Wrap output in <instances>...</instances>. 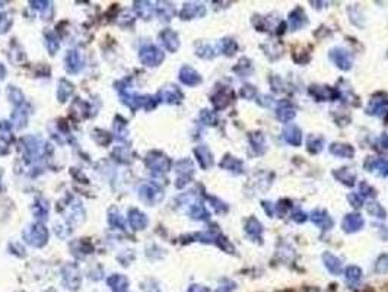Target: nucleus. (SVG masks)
Here are the masks:
<instances>
[{"instance_id":"bf43d9fd","label":"nucleus","mask_w":388,"mask_h":292,"mask_svg":"<svg viewBox=\"0 0 388 292\" xmlns=\"http://www.w3.org/2000/svg\"><path fill=\"white\" fill-rule=\"evenodd\" d=\"M380 145L384 148V149H388V134H383L380 137Z\"/></svg>"},{"instance_id":"5701e85b","label":"nucleus","mask_w":388,"mask_h":292,"mask_svg":"<svg viewBox=\"0 0 388 292\" xmlns=\"http://www.w3.org/2000/svg\"><path fill=\"white\" fill-rule=\"evenodd\" d=\"M25 149L30 158H34V157L37 158L44 151V145L37 137H25Z\"/></svg>"},{"instance_id":"9b49d317","label":"nucleus","mask_w":388,"mask_h":292,"mask_svg":"<svg viewBox=\"0 0 388 292\" xmlns=\"http://www.w3.org/2000/svg\"><path fill=\"white\" fill-rule=\"evenodd\" d=\"M180 81L187 86H195L201 82V76L190 66H184L180 70Z\"/></svg>"},{"instance_id":"2eb2a0df","label":"nucleus","mask_w":388,"mask_h":292,"mask_svg":"<svg viewBox=\"0 0 388 292\" xmlns=\"http://www.w3.org/2000/svg\"><path fill=\"white\" fill-rule=\"evenodd\" d=\"M310 94H312L314 97L320 101H334L336 98L339 97V91L336 89H331L328 86H311L310 88Z\"/></svg>"},{"instance_id":"f704fd0d","label":"nucleus","mask_w":388,"mask_h":292,"mask_svg":"<svg viewBox=\"0 0 388 292\" xmlns=\"http://www.w3.org/2000/svg\"><path fill=\"white\" fill-rule=\"evenodd\" d=\"M366 212L371 216H375V218H380V219H386V216H387L386 209L380 203H377V202H369L366 205Z\"/></svg>"},{"instance_id":"f03ea898","label":"nucleus","mask_w":388,"mask_h":292,"mask_svg":"<svg viewBox=\"0 0 388 292\" xmlns=\"http://www.w3.org/2000/svg\"><path fill=\"white\" fill-rule=\"evenodd\" d=\"M140 62L146 66H158L163 60V53L155 45H146L139 53Z\"/></svg>"},{"instance_id":"4c0bfd02","label":"nucleus","mask_w":388,"mask_h":292,"mask_svg":"<svg viewBox=\"0 0 388 292\" xmlns=\"http://www.w3.org/2000/svg\"><path fill=\"white\" fill-rule=\"evenodd\" d=\"M233 72H236V73H238L239 76H242V78H244V76H248V75L253 72V66H251V62H250L248 59H245V57H244V59H241V60H239V63L233 67Z\"/></svg>"},{"instance_id":"09e8293b","label":"nucleus","mask_w":388,"mask_h":292,"mask_svg":"<svg viewBox=\"0 0 388 292\" xmlns=\"http://www.w3.org/2000/svg\"><path fill=\"white\" fill-rule=\"evenodd\" d=\"M359 195L362 196V199H363V197H374V196L377 195V192H375V189L371 187L369 184L362 183V184H360V192H359Z\"/></svg>"},{"instance_id":"39448f33","label":"nucleus","mask_w":388,"mask_h":292,"mask_svg":"<svg viewBox=\"0 0 388 292\" xmlns=\"http://www.w3.org/2000/svg\"><path fill=\"white\" fill-rule=\"evenodd\" d=\"M330 59L333 60V63L337 66L342 70H349L352 67V59L350 54L340 47H336L330 51Z\"/></svg>"},{"instance_id":"864d4df0","label":"nucleus","mask_w":388,"mask_h":292,"mask_svg":"<svg viewBox=\"0 0 388 292\" xmlns=\"http://www.w3.org/2000/svg\"><path fill=\"white\" fill-rule=\"evenodd\" d=\"M349 202L352 203V206H355V208H360V206H362V203H363V199H362V196L360 195L353 193V195L349 196Z\"/></svg>"},{"instance_id":"393cba45","label":"nucleus","mask_w":388,"mask_h":292,"mask_svg":"<svg viewBox=\"0 0 388 292\" xmlns=\"http://www.w3.org/2000/svg\"><path fill=\"white\" fill-rule=\"evenodd\" d=\"M333 174H334V177H336L339 181H342L343 184H346V186H349V187L355 186L356 174L350 168H340V169L334 171Z\"/></svg>"},{"instance_id":"4d7b16f0","label":"nucleus","mask_w":388,"mask_h":292,"mask_svg":"<svg viewBox=\"0 0 388 292\" xmlns=\"http://www.w3.org/2000/svg\"><path fill=\"white\" fill-rule=\"evenodd\" d=\"M272 203H269V202H263V208H264V210H266V213L269 215V216H273L274 215V206H270Z\"/></svg>"},{"instance_id":"20e7f679","label":"nucleus","mask_w":388,"mask_h":292,"mask_svg":"<svg viewBox=\"0 0 388 292\" xmlns=\"http://www.w3.org/2000/svg\"><path fill=\"white\" fill-rule=\"evenodd\" d=\"M146 165L155 172H166L171 167V161L159 152H152L146 158Z\"/></svg>"},{"instance_id":"052dcab7","label":"nucleus","mask_w":388,"mask_h":292,"mask_svg":"<svg viewBox=\"0 0 388 292\" xmlns=\"http://www.w3.org/2000/svg\"><path fill=\"white\" fill-rule=\"evenodd\" d=\"M4 75H6V69H4V66L0 63V79H3Z\"/></svg>"},{"instance_id":"a18cd8bd","label":"nucleus","mask_w":388,"mask_h":292,"mask_svg":"<svg viewBox=\"0 0 388 292\" xmlns=\"http://www.w3.org/2000/svg\"><path fill=\"white\" fill-rule=\"evenodd\" d=\"M47 48H48V51H50L51 54H54L56 50L59 48V41H57L56 35L53 33L47 34Z\"/></svg>"},{"instance_id":"603ef678","label":"nucleus","mask_w":388,"mask_h":292,"mask_svg":"<svg viewBox=\"0 0 388 292\" xmlns=\"http://www.w3.org/2000/svg\"><path fill=\"white\" fill-rule=\"evenodd\" d=\"M233 290H235V284H233V282H231V281H224V282L218 287L216 292H232Z\"/></svg>"},{"instance_id":"dca6fc26","label":"nucleus","mask_w":388,"mask_h":292,"mask_svg":"<svg viewBox=\"0 0 388 292\" xmlns=\"http://www.w3.org/2000/svg\"><path fill=\"white\" fill-rule=\"evenodd\" d=\"M368 171H377L378 174L388 177V161L383 158H368V161L363 164Z\"/></svg>"},{"instance_id":"5fc2aeb1","label":"nucleus","mask_w":388,"mask_h":292,"mask_svg":"<svg viewBox=\"0 0 388 292\" xmlns=\"http://www.w3.org/2000/svg\"><path fill=\"white\" fill-rule=\"evenodd\" d=\"M110 222L113 224V225H116V227H124V222H123V219H121V216L116 212V215H111L110 216Z\"/></svg>"},{"instance_id":"79ce46f5","label":"nucleus","mask_w":388,"mask_h":292,"mask_svg":"<svg viewBox=\"0 0 388 292\" xmlns=\"http://www.w3.org/2000/svg\"><path fill=\"white\" fill-rule=\"evenodd\" d=\"M375 270L381 275L387 273L388 272V256L387 254H381L378 260H377V264H375Z\"/></svg>"},{"instance_id":"49530a36","label":"nucleus","mask_w":388,"mask_h":292,"mask_svg":"<svg viewBox=\"0 0 388 292\" xmlns=\"http://www.w3.org/2000/svg\"><path fill=\"white\" fill-rule=\"evenodd\" d=\"M34 212L38 218H44L48 212V208H47V202L44 200H38V205L34 206Z\"/></svg>"},{"instance_id":"cd10ccee","label":"nucleus","mask_w":388,"mask_h":292,"mask_svg":"<svg viewBox=\"0 0 388 292\" xmlns=\"http://www.w3.org/2000/svg\"><path fill=\"white\" fill-rule=\"evenodd\" d=\"M229 102H231V95H229V92L225 91V89L218 91V92L212 97V104H213V107H215L216 110H224L225 107L229 105Z\"/></svg>"},{"instance_id":"1a4fd4ad","label":"nucleus","mask_w":388,"mask_h":292,"mask_svg":"<svg viewBox=\"0 0 388 292\" xmlns=\"http://www.w3.org/2000/svg\"><path fill=\"white\" fill-rule=\"evenodd\" d=\"M363 225H365V221H363V218L359 213H349L342 221V228L346 232H349V234L357 232Z\"/></svg>"},{"instance_id":"4be33fe9","label":"nucleus","mask_w":388,"mask_h":292,"mask_svg":"<svg viewBox=\"0 0 388 292\" xmlns=\"http://www.w3.org/2000/svg\"><path fill=\"white\" fill-rule=\"evenodd\" d=\"M129 222L133 229H145L148 225V218L137 209H131L129 212Z\"/></svg>"},{"instance_id":"c9c22d12","label":"nucleus","mask_w":388,"mask_h":292,"mask_svg":"<svg viewBox=\"0 0 388 292\" xmlns=\"http://www.w3.org/2000/svg\"><path fill=\"white\" fill-rule=\"evenodd\" d=\"M72 92H73V85L72 83H69L67 81H60V83H59V88H57V98H59V101H62V102H65L67 98L72 95Z\"/></svg>"},{"instance_id":"6e6d98bb","label":"nucleus","mask_w":388,"mask_h":292,"mask_svg":"<svg viewBox=\"0 0 388 292\" xmlns=\"http://www.w3.org/2000/svg\"><path fill=\"white\" fill-rule=\"evenodd\" d=\"M34 9H38V10H44L45 7H50V3L48 1H31Z\"/></svg>"},{"instance_id":"f257e3e1","label":"nucleus","mask_w":388,"mask_h":292,"mask_svg":"<svg viewBox=\"0 0 388 292\" xmlns=\"http://www.w3.org/2000/svg\"><path fill=\"white\" fill-rule=\"evenodd\" d=\"M24 238L28 244H31L34 247H42L47 243L48 238V232L44 225L41 224H34L30 228H27L24 231Z\"/></svg>"},{"instance_id":"423d86ee","label":"nucleus","mask_w":388,"mask_h":292,"mask_svg":"<svg viewBox=\"0 0 388 292\" xmlns=\"http://www.w3.org/2000/svg\"><path fill=\"white\" fill-rule=\"evenodd\" d=\"M63 282H65L66 288L69 290H78L79 285H80V273H79V269L78 266L75 264H69L66 266L65 270H63Z\"/></svg>"},{"instance_id":"aec40b11","label":"nucleus","mask_w":388,"mask_h":292,"mask_svg":"<svg viewBox=\"0 0 388 292\" xmlns=\"http://www.w3.org/2000/svg\"><path fill=\"white\" fill-rule=\"evenodd\" d=\"M323 261L330 273H333V275H340V273H342L343 263H342V260L339 259V257H336L334 254H331V253H324Z\"/></svg>"},{"instance_id":"2f4dec72","label":"nucleus","mask_w":388,"mask_h":292,"mask_svg":"<svg viewBox=\"0 0 388 292\" xmlns=\"http://www.w3.org/2000/svg\"><path fill=\"white\" fill-rule=\"evenodd\" d=\"M323 137H318V136H315V134L308 136V139H307V149H308L311 154H318V152H321V151H323Z\"/></svg>"},{"instance_id":"7ed1b4c3","label":"nucleus","mask_w":388,"mask_h":292,"mask_svg":"<svg viewBox=\"0 0 388 292\" xmlns=\"http://www.w3.org/2000/svg\"><path fill=\"white\" fill-rule=\"evenodd\" d=\"M139 195H140V197H142L145 202H148V203H151V205H156V203H159L162 199H163V192H162L156 184H154V183H151V184H143V186L140 187V190H139Z\"/></svg>"},{"instance_id":"a211bd4d","label":"nucleus","mask_w":388,"mask_h":292,"mask_svg":"<svg viewBox=\"0 0 388 292\" xmlns=\"http://www.w3.org/2000/svg\"><path fill=\"white\" fill-rule=\"evenodd\" d=\"M245 232L253 241H260L261 243V234H263V227L257 221V218L251 216L247 224H245Z\"/></svg>"},{"instance_id":"f3484780","label":"nucleus","mask_w":388,"mask_h":292,"mask_svg":"<svg viewBox=\"0 0 388 292\" xmlns=\"http://www.w3.org/2000/svg\"><path fill=\"white\" fill-rule=\"evenodd\" d=\"M330 154H333L334 157H339V158H353L355 155V149L350 146V145H346V143H333L330 145Z\"/></svg>"},{"instance_id":"b1692460","label":"nucleus","mask_w":388,"mask_h":292,"mask_svg":"<svg viewBox=\"0 0 388 292\" xmlns=\"http://www.w3.org/2000/svg\"><path fill=\"white\" fill-rule=\"evenodd\" d=\"M66 67L70 73H78L82 69V60L76 50H72L66 56Z\"/></svg>"},{"instance_id":"8fccbe9b","label":"nucleus","mask_w":388,"mask_h":292,"mask_svg":"<svg viewBox=\"0 0 388 292\" xmlns=\"http://www.w3.org/2000/svg\"><path fill=\"white\" fill-rule=\"evenodd\" d=\"M10 24H12V19L9 18L7 13H0V34L6 33L9 30Z\"/></svg>"},{"instance_id":"ddd939ff","label":"nucleus","mask_w":388,"mask_h":292,"mask_svg":"<svg viewBox=\"0 0 388 292\" xmlns=\"http://www.w3.org/2000/svg\"><path fill=\"white\" fill-rule=\"evenodd\" d=\"M159 37H161L163 47H165L168 51L174 53V51L178 50V47H180V40H178L177 33H174L172 30H163Z\"/></svg>"},{"instance_id":"58836bf2","label":"nucleus","mask_w":388,"mask_h":292,"mask_svg":"<svg viewBox=\"0 0 388 292\" xmlns=\"http://www.w3.org/2000/svg\"><path fill=\"white\" fill-rule=\"evenodd\" d=\"M190 215L193 219H209V212L201 203H194L190 209Z\"/></svg>"},{"instance_id":"f8f14e48","label":"nucleus","mask_w":388,"mask_h":292,"mask_svg":"<svg viewBox=\"0 0 388 292\" xmlns=\"http://www.w3.org/2000/svg\"><path fill=\"white\" fill-rule=\"evenodd\" d=\"M310 218H311V221H312L317 227H320L323 231L330 229V228L333 227V219H331V216H330L325 210L315 209V210L311 212Z\"/></svg>"},{"instance_id":"e433bc0d","label":"nucleus","mask_w":388,"mask_h":292,"mask_svg":"<svg viewBox=\"0 0 388 292\" xmlns=\"http://www.w3.org/2000/svg\"><path fill=\"white\" fill-rule=\"evenodd\" d=\"M219 48H221V51H222L224 54L233 56V54L236 53V50H238V44H236V41H233V40H231V38H225V40H222V41L219 42Z\"/></svg>"},{"instance_id":"13d9d810","label":"nucleus","mask_w":388,"mask_h":292,"mask_svg":"<svg viewBox=\"0 0 388 292\" xmlns=\"http://www.w3.org/2000/svg\"><path fill=\"white\" fill-rule=\"evenodd\" d=\"M187 292H207V290L204 287H200V285H192Z\"/></svg>"},{"instance_id":"bb28decb","label":"nucleus","mask_w":388,"mask_h":292,"mask_svg":"<svg viewBox=\"0 0 388 292\" xmlns=\"http://www.w3.org/2000/svg\"><path fill=\"white\" fill-rule=\"evenodd\" d=\"M289 22H291L292 30H299V28H302L308 22V19H307L304 10L301 7H296L291 13V16H289Z\"/></svg>"},{"instance_id":"7c9ffc66","label":"nucleus","mask_w":388,"mask_h":292,"mask_svg":"<svg viewBox=\"0 0 388 292\" xmlns=\"http://www.w3.org/2000/svg\"><path fill=\"white\" fill-rule=\"evenodd\" d=\"M134 9H136L137 15L143 19H149L154 13V6L149 1H136Z\"/></svg>"},{"instance_id":"de8ad7c7","label":"nucleus","mask_w":388,"mask_h":292,"mask_svg":"<svg viewBox=\"0 0 388 292\" xmlns=\"http://www.w3.org/2000/svg\"><path fill=\"white\" fill-rule=\"evenodd\" d=\"M241 97L245 98V99H251V98L256 97V94H257V91H256V88L253 86V85H244L242 88H241Z\"/></svg>"},{"instance_id":"c85d7f7f","label":"nucleus","mask_w":388,"mask_h":292,"mask_svg":"<svg viewBox=\"0 0 388 292\" xmlns=\"http://www.w3.org/2000/svg\"><path fill=\"white\" fill-rule=\"evenodd\" d=\"M250 142H251V146L253 149L257 152V154H264L266 149H267V145H266V137L263 136V133H251L250 134Z\"/></svg>"},{"instance_id":"4468645a","label":"nucleus","mask_w":388,"mask_h":292,"mask_svg":"<svg viewBox=\"0 0 388 292\" xmlns=\"http://www.w3.org/2000/svg\"><path fill=\"white\" fill-rule=\"evenodd\" d=\"M206 13V7L201 3H186L181 10L183 19H193L197 16H203Z\"/></svg>"},{"instance_id":"6e6552de","label":"nucleus","mask_w":388,"mask_h":292,"mask_svg":"<svg viewBox=\"0 0 388 292\" xmlns=\"http://www.w3.org/2000/svg\"><path fill=\"white\" fill-rule=\"evenodd\" d=\"M158 99L163 101V102H168V104H177L183 99V92L174 86V85H168L165 88H162L158 94Z\"/></svg>"},{"instance_id":"c03bdc74","label":"nucleus","mask_w":388,"mask_h":292,"mask_svg":"<svg viewBox=\"0 0 388 292\" xmlns=\"http://www.w3.org/2000/svg\"><path fill=\"white\" fill-rule=\"evenodd\" d=\"M197 54H198L200 57H203V59H212V57H215V50H213L210 45L203 44V45L197 50Z\"/></svg>"},{"instance_id":"412c9836","label":"nucleus","mask_w":388,"mask_h":292,"mask_svg":"<svg viewBox=\"0 0 388 292\" xmlns=\"http://www.w3.org/2000/svg\"><path fill=\"white\" fill-rule=\"evenodd\" d=\"M282 136H283L285 142H288L292 146H299L302 143V133H301L299 127H296V126L286 127V129L283 130Z\"/></svg>"},{"instance_id":"c756f323","label":"nucleus","mask_w":388,"mask_h":292,"mask_svg":"<svg viewBox=\"0 0 388 292\" xmlns=\"http://www.w3.org/2000/svg\"><path fill=\"white\" fill-rule=\"evenodd\" d=\"M346 282L350 285V287H356L359 284V281L362 279V270L357 267V266H349L346 269Z\"/></svg>"},{"instance_id":"a19ab883","label":"nucleus","mask_w":388,"mask_h":292,"mask_svg":"<svg viewBox=\"0 0 388 292\" xmlns=\"http://www.w3.org/2000/svg\"><path fill=\"white\" fill-rule=\"evenodd\" d=\"M200 120H201L204 125H207V126H215L216 122H218L216 116H215L212 111H209V110H203V111L200 113Z\"/></svg>"},{"instance_id":"ea45409f","label":"nucleus","mask_w":388,"mask_h":292,"mask_svg":"<svg viewBox=\"0 0 388 292\" xmlns=\"http://www.w3.org/2000/svg\"><path fill=\"white\" fill-rule=\"evenodd\" d=\"M0 139L4 142H10L12 140V125L7 122H1L0 123Z\"/></svg>"},{"instance_id":"6ab92c4d","label":"nucleus","mask_w":388,"mask_h":292,"mask_svg":"<svg viewBox=\"0 0 388 292\" xmlns=\"http://www.w3.org/2000/svg\"><path fill=\"white\" fill-rule=\"evenodd\" d=\"M108 287L114 292H126L129 290V279L123 275H113L107 281Z\"/></svg>"},{"instance_id":"37998d69","label":"nucleus","mask_w":388,"mask_h":292,"mask_svg":"<svg viewBox=\"0 0 388 292\" xmlns=\"http://www.w3.org/2000/svg\"><path fill=\"white\" fill-rule=\"evenodd\" d=\"M9 98H10V101H12L15 105H19V104L24 102V94H22L18 88H15V86L9 88Z\"/></svg>"},{"instance_id":"72a5a7b5","label":"nucleus","mask_w":388,"mask_h":292,"mask_svg":"<svg viewBox=\"0 0 388 292\" xmlns=\"http://www.w3.org/2000/svg\"><path fill=\"white\" fill-rule=\"evenodd\" d=\"M156 12H158V15L161 16L162 19H165V21H169V19L174 16V13H175V9H174V6H172L171 3L161 1V3H158V6H156Z\"/></svg>"},{"instance_id":"3c124183","label":"nucleus","mask_w":388,"mask_h":292,"mask_svg":"<svg viewBox=\"0 0 388 292\" xmlns=\"http://www.w3.org/2000/svg\"><path fill=\"white\" fill-rule=\"evenodd\" d=\"M307 213H304L301 209H296L295 212H293V215H292V219L295 221V222H298V224H304L305 221H307Z\"/></svg>"},{"instance_id":"9d476101","label":"nucleus","mask_w":388,"mask_h":292,"mask_svg":"<svg viewBox=\"0 0 388 292\" xmlns=\"http://www.w3.org/2000/svg\"><path fill=\"white\" fill-rule=\"evenodd\" d=\"M295 107L292 105L291 101H282L276 110V117L277 120H280L282 123H289L295 119Z\"/></svg>"},{"instance_id":"473e14b6","label":"nucleus","mask_w":388,"mask_h":292,"mask_svg":"<svg viewBox=\"0 0 388 292\" xmlns=\"http://www.w3.org/2000/svg\"><path fill=\"white\" fill-rule=\"evenodd\" d=\"M221 167L225 168V169H231V171H233V172H238V174H241L242 169H244V168H242V163H241L239 160L231 157V155H227V157L224 158V161L221 163Z\"/></svg>"},{"instance_id":"0eeeda50","label":"nucleus","mask_w":388,"mask_h":292,"mask_svg":"<svg viewBox=\"0 0 388 292\" xmlns=\"http://www.w3.org/2000/svg\"><path fill=\"white\" fill-rule=\"evenodd\" d=\"M366 113L371 114V116H377V117H384L386 114H388V97L384 95V98L374 97L371 99L368 108H366Z\"/></svg>"},{"instance_id":"a878e982","label":"nucleus","mask_w":388,"mask_h":292,"mask_svg":"<svg viewBox=\"0 0 388 292\" xmlns=\"http://www.w3.org/2000/svg\"><path fill=\"white\" fill-rule=\"evenodd\" d=\"M194 154H195L198 163L201 165V168H209V167L213 165V157H212V154H210L207 146H198L194 151Z\"/></svg>"}]
</instances>
